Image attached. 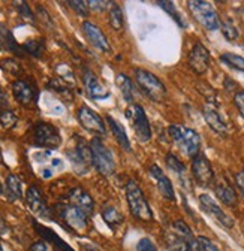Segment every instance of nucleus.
Instances as JSON below:
<instances>
[{
	"label": "nucleus",
	"mask_w": 244,
	"mask_h": 251,
	"mask_svg": "<svg viewBox=\"0 0 244 251\" xmlns=\"http://www.w3.org/2000/svg\"><path fill=\"white\" fill-rule=\"evenodd\" d=\"M169 138L180 148V151L193 159L201 151V136L196 130L181 124H171L168 127Z\"/></svg>",
	"instance_id": "nucleus-1"
},
{
	"label": "nucleus",
	"mask_w": 244,
	"mask_h": 251,
	"mask_svg": "<svg viewBox=\"0 0 244 251\" xmlns=\"http://www.w3.org/2000/svg\"><path fill=\"white\" fill-rule=\"evenodd\" d=\"M126 201H128L131 214L136 220L144 223L153 222V211H151L147 202V198L142 192V188L134 179H129L126 184Z\"/></svg>",
	"instance_id": "nucleus-2"
},
{
	"label": "nucleus",
	"mask_w": 244,
	"mask_h": 251,
	"mask_svg": "<svg viewBox=\"0 0 244 251\" xmlns=\"http://www.w3.org/2000/svg\"><path fill=\"white\" fill-rule=\"evenodd\" d=\"M134 75H135L138 87L141 88V91L147 98H150L151 100H155L158 103L163 102V99L166 96V87L155 74H151L145 69L136 68V69H134Z\"/></svg>",
	"instance_id": "nucleus-3"
},
{
	"label": "nucleus",
	"mask_w": 244,
	"mask_h": 251,
	"mask_svg": "<svg viewBox=\"0 0 244 251\" xmlns=\"http://www.w3.org/2000/svg\"><path fill=\"white\" fill-rule=\"evenodd\" d=\"M55 214L63 222V226L74 233H84L88 229V215L74 205L60 203L55 206Z\"/></svg>",
	"instance_id": "nucleus-4"
},
{
	"label": "nucleus",
	"mask_w": 244,
	"mask_h": 251,
	"mask_svg": "<svg viewBox=\"0 0 244 251\" xmlns=\"http://www.w3.org/2000/svg\"><path fill=\"white\" fill-rule=\"evenodd\" d=\"M90 148L95 169L104 176L112 175L115 172V160L111 150L104 144V141L101 138H93L90 142Z\"/></svg>",
	"instance_id": "nucleus-5"
},
{
	"label": "nucleus",
	"mask_w": 244,
	"mask_h": 251,
	"mask_svg": "<svg viewBox=\"0 0 244 251\" xmlns=\"http://www.w3.org/2000/svg\"><path fill=\"white\" fill-rule=\"evenodd\" d=\"M74 147L68 150V157L71 160L72 168L80 175H84L88 172V169L93 165V159H91V148L87 141H84L81 136H74Z\"/></svg>",
	"instance_id": "nucleus-6"
},
{
	"label": "nucleus",
	"mask_w": 244,
	"mask_h": 251,
	"mask_svg": "<svg viewBox=\"0 0 244 251\" xmlns=\"http://www.w3.org/2000/svg\"><path fill=\"white\" fill-rule=\"evenodd\" d=\"M189 11L192 12L193 18L208 31H216L220 28V18L216 9L208 2L202 0H190L188 2Z\"/></svg>",
	"instance_id": "nucleus-7"
},
{
	"label": "nucleus",
	"mask_w": 244,
	"mask_h": 251,
	"mask_svg": "<svg viewBox=\"0 0 244 251\" xmlns=\"http://www.w3.org/2000/svg\"><path fill=\"white\" fill-rule=\"evenodd\" d=\"M125 115L131 123V127H132L136 139L142 144L148 142L151 139V126H150V121L145 115L144 108L138 103L128 105Z\"/></svg>",
	"instance_id": "nucleus-8"
},
{
	"label": "nucleus",
	"mask_w": 244,
	"mask_h": 251,
	"mask_svg": "<svg viewBox=\"0 0 244 251\" xmlns=\"http://www.w3.org/2000/svg\"><path fill=\"white\" fill-rule=\"evenodd\" d=\"M33 144L39 148L55 150L62 144V136L53 124L39 121L33 126Z\"/></svg>",
	"instance_id": "nucleus-9"
},
{
	"label": "nucleus",
	"mask_w": 244,
	"mask_h": 251,
	"mask_svg": "<svg viewBox=\"0 0 244 251\" xmlns=\"http://www.w3.org/2000/svg\"><path fill=\"white\" fill-rule=\"evenodd\" d=\"M77 118H78V123L82 126V129H85L87 132L95 133L98 136L107 133V126L102 117L96 111L88 108L87 105L80 106V109L77 111Z\"/></svg>",
	"instance_id": "nucleus-10"
},
{
	"label": "nucleus",
	"mask_w": 244,
	"mask_h": 251,
	"mask_svg": "<svg viewBox=\"0 0 244 251\" xmlns=\"http://www.w3.org/2000/svg\"><path fill=\"white\" fill-rule=\"evenodd\" d=\"M192 176L201 187H210L216 181L215 171L211 168V163L201 152L192 159Z\"/></svg>",
	"instance_id": "nucleus-11"
},
{
	"label": "nucleus",
	"mask_w": 244,
	"mask_h": 251,
	"mask_svg": "<svg viewBox=\"0 0 244 251\" xmlns=\"http://www.w3.org/2000/svg\"><path fill=\"white\" fill-rule=\"evenodd\" d=\"M12 94L15 100L26 108L36 105L38 102V90L36 87L26 79H17L12 82Z\"/></svg>",
	"instance_id": "nucleus-12"
},
{
	"label": "nucleus",
	"mask_w": 244,
	"mask_h": 251,
	"mask_svg": "<svg viewBox=\"0 0 244 251\" xmlns=\"http://www.w3.org/2000/svg\"><path fill=\"white\" fill-rule=\"evenodd\" d=\"M26 203L28 206V209L32 211L35 215L41 217V218H53L51 215V209L47 205V201L42 195V192L36 185H30L26 192Z\"/></svg>",
	"instance_id": "nucleus-13"
},
{
	"label": "nucleus",
	"mask_w": 244,
	"mask_h": 251,
	"mask_svg": "<svg viewBox=\"0 0 244 251\" xmlns=\"http://www.w3.org/2000/svg\"><path fill=\"white\" fill-rule=\"evenodd\" d=\"M199 205L201 208L204 209V212H207L210 217H213L216 220V222L225 227V229H231L234 226V220L217 205V202L213 199L211 196L208 195H201L199 196Z\"/></svg>",
	"instance_id": "nucleus-14"
},
{
	"label": "nucleus",
	"mask_w": 244,
	"mask_h": 251,
	"mask_svg": "<svg viewBox=\"0 0 244 251\" xmlns=\"http://www.w3.org/2000/svg\"><path fill=\"white\" fill-rule=\"evenodd\" d=\"M82 33L85 39L93 45L96 50L102 52H111V45L108 42V38L105 36L104 31L91 21H84L82 23Z\"/></svg>",
	"instance_id": "nucleus-15"
},
{
	"label": "nucleus",
	"mask_w": 244,
	"mask_h": 251,
	"mask_svg": "<svg viewBox=\"0 0 244 251\" xmlns=\"http://www.w3.org/2000/svg\"><path fill=\"white\" fill-rule=\"evenodd\" d=\"M82 84L85 87V91H87L90 99L102 100V99H107L109 96L108 88L104 84H101L99 78L93 72H91L90 69H84L82 71Z\"/></svg>",
	"instance_id": "nucleus-16"
},
{
	"label": "nucleus",
	"mask_w": 244,
	"mask_h": 251,
	"mask_svg": "<svg viewBox=\"0 0 244 251\" xmlns=\"http://www.w3.org/2000/svg\"><path fill=\"white\" fill-rule=\"evenodd\" d=\"M188 60H189L190 69L196 75H204L210 66V52L201 42H196L193 45V48L190 50Z\"/></svg>",
	"instance_id": "nucleus-17"
},
{
	"label": "nucleus",
	"mask_w": 244,
	"mask_h": 251,
	"mask_svg": "<svg viewBox=\"0 0 244 251\" xmlns=\"http://www.w3.org/2000/svg\"><path fill=\"white\" fill-rule=\"evenodd\" d=\"M148 174H150V178H153L158 190L161 193V196L169 202H174L175 201V192H174V187H172V182L171 179L163 174V171L158 166V165H151L150 169H148Z\"/></svg>",
	"instance_id": "nucleus-18"
},
{
	"label": "nucleus",
	"mask_w": 244,
	"mask_h": 251,
	"mask_svg": "<svg viewBox=\"0 0 244 251\" xmlns=\"http://www.w3.org/2000/svg\"><path fill=\"white\" fill-rule=\"evenodd\" d=\"M68 202H69V205H74L78 209H81L88 217L93 214V211H95V201H93V198H91L84 190V188H81V187L72 188V190L69 192V195H68Z\"/></svg>",
	"instance_id": "nucleus-19"
},
{
	"label": "nucleus",
	"mask_w": 244,
	"mask_h": 251,
	"mask_svg": "<svg viewBox=\"0 0 244 251\" xmlns=\"http://www.w3.org/2000/svg\"><path fill=\"white\" fill-rule=\"evenodd\" d=\"M32 226H33V229L36 230V233L44 239V241H47V242H50L57 251H75L68 242H65L62 238H60L53 229H50V227H47V226H44V225H39L38 222H35V220H32Z\"/></svg>",
	"instance_id": "nucleus-20"
},
{
	"label": "nucleus",
	"mask_w": 244,
	"mask_h": 251,
	"mask_svg": "<svg viewBox=\"0 0 244 251\" xmlns=\"http://www.w3.org/2000/svg\"><path fill=\"white\" fill-rule=\"evenodd\" d=\"M204 118L211 130H215L220 136L228 135V124L225 123V120L222 118V115L219 114V111L211 102H208L204 108Z\"/></svg>",
	"instance_id": "nucleus-21"
},
{
	"label": "nucleus",
	"mask_w": 244,
	"mask_h": 251,
	"mask_svg": "<svg viewBox=\"0 0 244 251\" xmlns=\"http://www.w3.org/2000/svg\"><path fill=\"white\" fill-rule=\"evenodd\" d=\"M215 193L216 196L219 198V201L229 206V208H235L237 203H238V196L234 190V187L226 181V179H219V181H215Z\"/></svg>",
	"instance_id": "nucleus-22"
},
{
	"label": "nucleus",
	"mask_w": 244,
	"mask_h": 251,
	"mask_svg": "<svg viewBox=\"0 0 244 251\" xmlns=\"http://www.w3.org/2000/svg\"><path fill=\"white\" fill-rule=\"evenodd\" d=\"M105 120H107V123H108V126H109V129H111V132H112V136L115 138V141H117V144L121 147V150L126 151V152H131V150H132L131 141H129V138H128V133H126V130H125L123 126H121L117 120H114L111 115H107Z\"/></svg>",
	"instance_id": "nucleus-23"
},
{
	"label": "nucleus",
	"mask_w": 244,
	"mask_h": 251,
	"mask_svg": "<svg viewBox=\"0 0 244 251\" xmlns=\"http://www.w3.org/2000/svg\"><path fill=\"white\" fill-rule=\"evenodd\" d=\"M165 162H166V166L177 175L180 184L185 187V188H189V184L190 182H189V176H188V169H186L185 165H183V162L178 159V157L169 152V154H166Z\"/></svg>",
	"instance_id": "nucleus-24"
},
{
	"label": "nucleus",
	"mask_w": 244,
	"mask_h": 251,
	"mask_svg": "<svg viewBox=\"0 0 244 251\" xmlns=\"http://www.w3.org/2000/svg\"><path fill=\"white\" fill-rule=\"evenodd\" d=\"M115 84H117V87L120 88L123 99H125L129 105L135 103V99H136V90H135V85H134L132 79H131L128 75H125V74H118L117 78H115Z\"/></svg>",
	"instance_id": "nucleus-25"
},
{
	"label": "nucleus",
	"mask_w": 244,
	"mask_h": 251,
	"mask_svg": "<svg viewBox=\"0 0 244 251\" xmlns=\"http://www.w3.org/2000/svg\"><path fill=\"white\" fill-rule=\"evenodd\" d=\"M102 218L107 223V226L112 230H115L120 225H123V222H125V215L112 205H105L102 208Z\"/></svg>",
	"instance_id": "nucleus-26"
},
{
	"label": "nucleus",
	"mask_w": 244,
	"mask_h": 251,
	"mask_svg": "<svg viewBox=\"0 0 244 251\" xmlns=\"http://www.w3.org/2000/svg\"><path fill=\"white\" fill-rule=\"evenodd\" d=\"M0 44H3L8 51L14 52L17 55H23L24 54L23 47H20L17 44V41H15V38L12 35V31L5 24H2V23H0Z\"/></svg>",
	"instance_id": "nucleus-27"
},
{
	"label": "nucleus",
	"mask_w": 244,
	"mask_h": 251,
	"mask_svg": "<svg viewBox=\"0 0 244 251\" xmlns=\"http://www.w3.org/2000/svg\"><path fill=\"white\" fill-rule=\"evenodd\" d=\"M5 193L11 202L20 201L23 198V182L17 175L14 174L8 175L6 182H5Z\"/></svg>",
	"instance_id": "nucleus-28"
},
{
	"label": "nucleus",
	"mask_w": 244,
	"mask_h": 251,
	"mask_svg": "<svg viewBox=\"0 0 244 251\" xmlns=\"http://www.w3.org/2000/svg\"><path fill=\"white\" fill-rule=\"evenodd\" d=\"M172 230H174V233L177 236H180V238H183L185 241H188L192 247L193 245H198L196 239L193 238L192 229L185 222H183V220H175V222L172 223Z\"/></svg>",
	"instance_id": "nucleus-29"
},
{
	"label": "nucleus",
	"mask_w": 244,
	"mask_h": 251,
	"mask_svg": "<svg viewBox=\"0 0 244 251\" xmlns=\"http://www.w3.org/2000/svg\"><path fill=\"white\" fill-rule=\"evenodd\" d=\"M166 248L168 251H193V247L188 241L177 236L175 233L166 235Z\"/></svg>",
	"instance_id": "nucleus-30"
},
{
	"label": "nucleus",
	"mask_w": 244,
	"mask_h": 251,
	"mask_svg": "<svg viewBox=\"0 0 244 251\" xmlns=\"http://www.w3.org/2000/svg\"><path fill=\"white\" fill-rule=\"evenodd\" d=\"M108 23L114 30H121L125 25V18H123V11H121L118 3H111L109 14H108Z\"/></svg>",
	"instance_id": "nucleus-31"
},
{
	"label": "nucleus",
	"mask_w": 244,
	"mask_h": 251,
	"mask_svg": "<svg viewBox=\"0 0 244 251\" xmlns=\"http://www.w3.org/2000/svg\"><path fill=\"white\" fill-rule=\"evenodd\" d=\"M21 47H23L24 52L30 54V55L35 57V58L42 57V54L45 51V42L42 39H28Z\"/></svg>",
	"instance_id": "nucleus-32"
},
{
	"label": "nucleus",
	"mask_w": 244,
	"mask_h": 251,
	"mask_svg": "<svg viewBox=\"0 0 244 251\" xmlns=\"http://www.w3.org/2000/svg\"><path fill=\"white\" fill-rule=\"evenodd\" d=\"M47 88L51 90V91H55L57 94H62V96H69V99H72V90H71V85L63 81L62 78H53L48 81L47 84Z\"/></svg>",
	"instance_id": "nucleus-33"
},
{
	"label": "nucleus",
	"mask_w": 244,
	"mask_h": 251,
	"mask_svg": "<svg viewBox=\"0 0 244 251\" xmlns=\"http://www.w3.org/2000/svg\"><path fill=\"white\" fill-rule=\"evenodd\" d=\"M220 60L225 63L226 66H229L232 69H237L240 72H244V57L232 54V52H223L220 55Z\"/></svg>",
	"instance_id": "nucleus-34"
},
{
	"label": "nucleus",
	"mask_w": 244,
	"mask_h": 251,
	"mask_svg": "<svg viewBox=\"0 0 244 251\" xmlns=\"http://www.w3.org/2000/svg\"><path fill=\"white\" fill-rule=\"evenodd\" d=\"M14 6H15L17 12L20 14V17H21L24 21H27V23H30V24H35V23H36L35 14L32 12V9H30V6H28L26 2H14Z\"/></svg>",
	"instance_id": "nucleus-35"
},
{
	"label": "nucleus",
	"mask_w": 244,
	"mask_h": 251,
	"mask_svg": "<svg viewBox=\"0 0 244 251\" xmlns=\"http://www.w3.org/2000/svg\"><path fill=\"white\" fill-rule=\"evenodd\" d=\"M17 121H18V118L14 111H11L8 108L0 109V126H2L3 129H12L17 124Z\"/></svg>",
	"instance_id": "nucleus-36"
},
{
	"label": "nucleus",
	"mask_w": 244,
	"mask_h": 251,
	"mask_svg": "<svg viewBox=\"0 0 244 251\" xmlns=\"http://www.w3.org/2000/svg\"><path fill=\"white\" fill-rule=\"evenodd\" d=\"M0 68H2L5 72H8L11 75H15V76L23 74V69L20 66V63L15 58H3L2 61H0Z\"/></svg>",
	"instance_id": "nucleus-37"
},
{
	"label": "nucleus",
	"mask_w": 244,
	"mask_h": 251,
	"mask_svg": "<svg viewBox=\"0 0 244 251\" xmlns=\"http://www.w3.org/2000/svg\"><path fill=\"white\" fill-rule=\"evenodd\" d=\"M158 5H159L163 11H166V12L172 17V20L177 21V24H178L180 27H186V23L183 21L181 15L178 14V11L175 9V6H174L172 2H158Z\"/></svg>",
	"instance_id": "nucleus-38"
},
{
	"label": "nucleus",
	"mask_w": 244,
	"mask_h": 251,
	"mask_svg": "<svg viewBox=\"0 0 244 251\" xmlns=\"http://www.w3.org/2000/svg\"><path fill=\"white\" fill-rule=\"evenodd\" d=\"M220 28H222V33L228 41H237L238 38V30L235 27V24L231 20H226L225 23H220Z\"/></svg>",
	"instance_id": "nucleus-39"
},
{
	"label": "nucleus",
	"mask_w": 244,
	"mask_h": 251,
	"mask_svg": "<svg viewBox=\"0 0 244 251\" xmlns=\"http://www.w3.org/2000/svg\"><path fill=\"white\" fill-rule=\"evenodd\" d=\"M68 5L71 6L72 11H75L78 15L81 17H88V5L87 2H82V0H69Z\"/></svg>",
	"instance_id": "nucleus-40"
},
{
	"label": "nucleus",
	"mask_w": 244,
	"mask_h": 251,
	"mask_svg": "<svg viewBox=\"0 0 244 251\" xmlns=\"http://www.w3.org/2000/svg\"><path fill=\"white\" fill-rule=\"evenodd\" d=\"M196 242H198V247H199L201 251H220L219 247L211 239H208L207 236H198Z\"/></svg>",
	"instance_id": "nucleus-41"
},
{
	"label": "nucleus",
	"mask_w": 244,
	"mask_h": 251,
	"mask_svg": "<svg viewBox=\"0 0 244 251\" xmlns=\"http://www.w3.org/2000/svg\"><path fill=\"white\" fill-rule=\"evenodd\" d=\"M136 251H158V248H156V245L153 244V241H151V239L142 238L136 244Z\"/></svg>",
	"instance_id": "nucleus-42"
},
{
	"label": "nucleus",
	"mask_w": 244,
	"mask_h": 251,
	"mask_svg": "<svg viewBox=\"0 0 244 251\" xmlns=\"http://www.w3.org/2000/svg\"><path fill=\"white\" fill-rule=\"evenodd\" d=\"M28 251H57L50 242H47V241H44V239H41V241H38V242H35L32 247H30V250Z\"/></svg>",
	"instance_id": "nucleus-43"
},
{
	"label": "nucleus",
	"mask_w": 244,
	"mask_h": 251,
	"mask_svg": "<svg viewBox=\"0 0 244 251\" xmlns=\"http://www.w3.org/2000/svg\"><path fill=\"white\" fill-rule=\"evenodd\" d=\"M234 105L237 106L238 112L244 118V91L243 90H240L234 94Z\"/></svg>",
	"instance_id": "nucleus-44"
},
{
	"label": "nucleus",
	"mask_w": 244,
	"mask_h": 251,
	"mask_svg": "<svg viewBox=\"0 0 244 251\" xmlns=\"http://www.w3.org/2000/svg\"><path fill=\"white\" fill-rule=\"evenodd\" d=\"M112 2H99V0H90V2H87L88 8L90 9H93V11H105L107 9V5H111Z\"/></svg>",
	"instance_id": "nucleus-45"
},
{
	"label": "nucleus",
	"mask_w": 244,
	"mask_h": 251,
	"mask_svg": "<svg viewBox=\"0 0 244 251\" xmlns=\"http://www.w3.org/2000/svg\"><path fill=\"white\" fill-rule=\"evenodd\" d=\"M38 15H39V20L44 23V24H47L48 27H53L54 25V23H53V20H51V17L48 15V12L42 8V6H38Z\"/></svg>",
	"instance_id": "nucleus-46"
},
{
	"label": "nucleus",
	"mask_w": 244,
	"mask_h": 251,
	"mask_svg": "<svg viewBox=\"0 0 244 251\" xmlns=\"http://www.w3.org/2000/svg\"><path fill=\"white\" fill-rule=\"evenodd\" d=\"M235 182H237V187L240 188V192L244 198V171L235 174Z\"/></svg>",
	"instance_id": "nucleus-47"
},
{
	"label": "nucleus",
	"mask_w": 244,
	"mask_h": 251,
	"mask_svg": "<svg viewBox=\"0 0 244 251\" xmlns=\"http://www.w3.org/2000/svg\"><path fill=\"white\" fill-rule=\"evenodd\" d=\"M9 233V226L6 223V220L3 218V215L0 214V235H8Z\"/></svg>",
	"instance_id": "nucleus-48"
},
{
	"label": "nucleus",
	"mask_w": 244,
	"mask_h": 251,
	"mask_svg": "<svg viewBox=\"0 0 244 251\" xmlns=\"http://www.w3.org/2000/svg\"><path fill=\"white\" fill-rule=\"evenodd\" d=\"M8 106V99H6V94L2 91L0 88V109H5Z\"/></svg>",
	"instance_id": "nucleus-49"
},
{
	"label": "nucleus",
	"mask_w": 244,
	"mask_h": 251,
	"mask_svg": "<svg viewBox=\"0 0 244 251\" xmlns=\"http://www.w3.org/2000/svg\"><path fill=\"white\" fill-rule=\"evenodd\" d=\"M82 251H99V248L93 244H80Z\"/></svg>",
	"instance_id": "nucleus-50"
},
{
	"label": "nucleus",
	"mask_w": 244,
	"mask_h": 251,
	"mask_svg": "<svg viewBox=\"0 0 244 251\" xmlns=\"http://www.w3.org/2000/svg\"><path fill=\"white\" fill-rule=\"evenodd\" d=\"M0 251H5V250H3V247H2V244H0Z\"/></svg>",
	"instance_id": "nucleus-51"
},
{
	"label": "nucleus",
	"mask_w": 244,
	"mask_h": 251,
	"mask_svg": "<svg viewBox=\"0 0 244 251\" xmlns=\"http://www.w3.org/2000/svg\"><path fill=\"white\" fill-rule=\"evenodd\" d=\"M0 51H2V44H0Z\"/></svg>",
	"instance_id": "nucleus-52"
}]
</instances>
